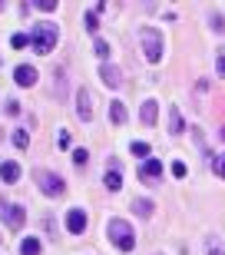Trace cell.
Returning a JSON list of instances; mask_svg holds the SVG:
<instances>
[{
    "label": "cell",
    "instance_id": "1",
    "mask_svg": "<svg viewBox=\"0 0 225 255\" xmlns=\"http://www.w3.org/2000/svg\"><path fill=\"white\" fill-rule=\"evenodd\" d=\"M56 37H60V30H56L53 23H37V27L30 30V47L43 57V53H50V50L56 47Z\"/></svg>",
    "mask_w": 225,
    "mask_h": 255
},
{
    "label": "cell",
    "instance_id": "2",
    "mask_svg": "<svg viewBox=\"0 0 225 255\" xmlns=\"http://www.w3.org/2000/svg\"><path fill=\"white\" fill-rule=\"evenodd\" d=\"M106 232H110L112 246L119 249V252H132V249H136V232H132L129 222H122V219H112Z\"/></svg>",
    "mask_w": 225,
    "mask_h": 255
},
{
    "label": "cell",
    "instance_id": "3",
    "mask_svg": "<svg viewBox=\"0 0 225 255\" xmlns=\"http://www.w3.org/2000/svg\"><path fill=\"white\" fill-rule=\"evenodd\" d=\"M37 176V186L43 189V196H50V199H60L66 192V182L56 176V172H50V169H37L33 172Z\"/></svg>",
    "mask_w": 225,
    "mask_h": 255
},
{
    "label": "cell",
    "instance_id": "4",
    "mask_svg": "<svg viewBox=\"0 0 225 255\" xmlns=\"http://www.w3.org/2000/svg\"><path fill=\"white\" fill-rule=\"evenodd\" d=\"M0 219L7 222V229H23V222H27V209L23 206H13V202H7V199H0Z\"/></svg>",
    "mask_w": 225,
    "mask_h": 255
},
{
    "label": "cell",
    "instance_id": "5",
    "mask_svg": "<svg viewBox=\"0 0 225 255\" xmlns=\"http://www.w3.org/2000/svg\"><path fill=\"white\" fill-rule=\"evenodd\" d=\"M139 40H142V50H146V60H149V63H159V60H162V40H159V33L146 27L139 33Z\"/></svg>",
    "mask_w": 225,
    "mask_h": 255
},
{
    "label": "cell",
    "instance_id": "6",
    "mask_svg": "<svg viewBox=\"0 0 225 255\" xmlns=\"http://www.w3.org/2000/svg\"><path fill=\"white\" fill-rule=\"evenodd\" d=\"M139 179L146 182V186H159V179H162V162L159 159H142V166H139Z\"/></svg>",
    "mask_w": 225,
    "mask_h": 255
},
{
    "label": "cell",
    "instance_id": "7",
    "mask_svg": "<svg viewBox=\"0 0 225 255\" xmlns=\"http://www.w3.org/2000/svg\"><path fill=\"white\" fill-rule=\"evenodd\" d=\"M100 80H103L110 90H119V86H122V73L112 63H103V66H100Z\"/></svg>",
    "mask_w": 225,
    "mask_h": 255
},
{
    "label": "cell",
    "instance_id": "8",
    "mask_svg": "<svg viewBox=\"0 0 225 255\" xmlns=\"http://www.w3.org/2000/svg\"><path fill=\"white\" fill-rule=\"evenodd\" d=\"M66 229H70L73 236L86 232V212L83 209H70V212H66Z\"/></svg>",
    "mask_w": 225,
    "mask_h": 255
},
{
    "label": "cell",
    "instance_id": "9",
    "mask_svg": "<svg viewBox=\"0 0 225 255\" xmlns=\"http://www.w3.org/2000/svg\"><path fill=\"white\" fill-rule=\"evenodd\" d=\"M76 113H80V120H93V103H90V90H83L80 86V93H76Z\"/></svg>",
    "mask_w": 225,
    "mask_h": 255
},
{
    "label": "cell",
    "instance_id": "10",
    "mask_svg": "<svg viewBox=\"0 0 225 255\" xmlns=\"http://www.w3.org/2000/svg\"><path fill=\"white\" fill-rule=\"evenodd\" d=\"M13 80H17V86H33V83H37V70L23 63V66L13 70Z\"/></svg>",
    "mask_w": 225,
    "mask_h": 255
},
{
    "label": "cell",
    "instance_id": "11",
    "mask_svg": "<svg viewBox=\"0 0 225 255\" xmlns=\"http://www.w3.org/2000/svg\"><path fill=\"white\" fill-rule=\"evenodd\" d=\"M106 189H110V192L122 189V176H119V162H116V159L110 162V172H106Z\"/></svg>",
    "mask_w": 225,
    "mask_h": 255
},
{
    "label": "cell",
    "instance_id": "12",
    "mask_svg": "<svg viewBox=\"0 0 225 255\" xmlns=\"http://www.w3.org/2000/svg\"><path fill=\"white\" fill-rule=\"evenodd\" d=\"M156 113H159V103H156V100H146V103H142V110H139V120L146 126H152V123H156Z\"/></svg>",
    "mask_w": 225,
    "mask_h": 255
},
{
    "label": "cell",
    "instance_id": "13",
    "mask_svg": "<svg viewBox=\"0 0 225 255\" xmlns=\"http://www.w3.org/2000/svg\"><path fill=\"white\" fill-rule=\"evenodd\" d=\"M0 179H3V182H17L20 179V166L13 159H7L3 166H0Z\"/></svg>",
    "mask_w": 225,
    "mask_h": 255
},
{
    "label": "cell",
    "instance_id": "14",
    "mask_svg": "<svg viewBox=\"0 0 225 255\" xmlns=\"http://www.w3.org/2000/svg\"><path fill=\"white\" fill-rule=\"evenodd\" d=\"M110 120H112L116 126H122V123H126V106H122L119 100H112V103H110Z\"/></svg>",
    "mask_w": 225,
    "mask_h": 255
},
{
    "label": "cell",
    "instance_id": "15",
    "mask_svg": "<svg viewBox=\"0 0 225 255\" xmlns=\"http://www.w3.org/2000/svg\"><path fill=\"white\" fill-rule=\"evenodd\" d=\"M132 212L139 219H149L152 216V199H136V202H132Z\"/></svg>",
    "mask_w": 225,
    "mask_h": 255
},
{
    "label": "cell",
    "instance_id": "16",
    "mask_svg": "<svg viewBox=\"0 0 225 255\" xmlns=\"http://www.w3.org/2000/svg\"><path fill=\"white\" fill-rule=\"evenodd\" d=\"M169 132H172V136H179V132H182V113H179L176 106L169 110Z\"/></svg>",
    "mask_w": 225,
    "mask_h": 255
},
{
    "label": "cell",
    "instance_id": "17",
    "mask_svg": "<svg viewBox=\"0 0 225 255\" xmlns=\"http://www.w3.org/2000/svg\"><path fill=\"white\" fill-rule=\"evenodd\" d=\"M20 255H40V239H23V242H20Z\"/></svg>",
    "mask_w": 225,
    "mask_h": 255
},
{
    "label": "cell",
    "instance_id": "18",
    "mask_svg": "<svg viewBox=\"0 0 225 255\" xmlns=\"http://www.w3.org/2000/svg\"><path fill=\"white\" fill-rule=\"evenodd\" d=\"M129 149H132V156H139V159H149V142L132 139V142H129Z\"/></svg>",
    "mask_w": 225,
    "mask_h": 255
},
{
    "label": "cell",
    "instance_id": "19",
    "mask_svg": "<svg viewBox=\"0 0 225 255\" xmlns=\"http://www.w3.org/2000/svg\"><path fill=\"white\" fill-rule=\"evenodd\" d=\"M23 7H33V10H56V0H30V3H23Z\"/></svg>",
    "mask_w": 225,
    "mask_h": 255
},
{
    "label": "cell",
    "instance_id": "20",
    "mask_svg": "<svg viewBox=\"0 0 225 255\" xmlns=\"http://www.w3.org/2000/svg\"><path fill=\"white\" fill-rule=\"evenodd\" d=\"M13 146H17V149H27V146H30L27 129H13Z\"/></svg>",
    "mask_w": 225,
    "mask_h": 255
},
{
    "label": "cell",
    "instance_id": "21",
    "mask_svg": "<svg viewBox=\"0 0 225 255\" xmlns=\"http://www.w3.org/2000/svg\"><path fill=\"white\" fill-rule=\"evenodd\" d=\"M93 47H96V57H100V60H110V47H106V43H103L100 37H96V43H93Z\"/></svg>",
    "mask_w": 225,
    "mask_h": 255
},
{
    "label": "cell",
    "instance_id": "22",
    "mask_svg": "<svg viewBox=\"0 0 225 255\" xmlns=\"http://www.w3.org/2000/svg\"><path fill=\"white\" fill-rule=\"evenodd\" d=\"M27 43H30V37H23V33H13V40H10V47H13V50H23Z\"/></svg>",
    "mask_w": 225,
    "mask_h": 255
},
{
    "label": "cell",
    "instance_id": "23",
    "mask_svg": "<svg viewBox=\"0 0 225 255\" xmlns=\"http://www.w3.org/2000/svg\"><path fill=\"white\" fill-rule=\"evenodd\" d=\"M73 162H76V166H86V162H90V152H86V149H76L73 152Z\"/></svg>",
    "mask_w": 225,
    "mask_h": 255
},
{
    "label": "cell",
    "instance_id": "24",
    "mask_svg": "<svg viewBox=\"0 0 225 255\" xmlns=\"http://www.w3.org/2000/svg\"><path fill=\"white\" fill-rule=\"evenodd\" d=\"M172 176L186 179V162H182V159H176V162H172Z\"/></svg>",
    "mask_w": 225,
    "mask_h": 255
},
{
    "label": "cell",
    "instance_id": "25",
    "mask_svg": "<svg viewBox=\"0 0 225 255\" xmlns=\"http://www.w3.org/2000/svg\"><path fill=\"white\" fill-rule=\"evenodd\" d=\"M56 146H60V149H70V132L66 129H60V142H56Z\"/></svg>",
    "mask_w": 225,
    "mask_h": 255
},
{
    "label": "cell",
    "instance_id": "26",
    "mask_svg": "<svg viewBox=\"0 0 225 255\" xmlns=\"http://www.w3.org/2000/svg\"><path fill=\"white\" fill-rule=\"evenodd\" d=\"M212 27H216V30H219V33H225V20H222V17H219V13H212Z\"/></svg>",
    "mask_w": 225,
    "mask_h": 255
},
{
    "label": "cell",
    "instance_id": "27",
    "mask_svg": "<svg viewBox=\"0 0 225 255\" xmlns=\"http://www.w3.org/2000/svg\"><path fill=\"white\" fill-rule=\"evenodd\" d=\"M216 70H219V76L225 80V53H219V60H216Z\"/></svg>",
    "mask_w": 225,
    "mask_h": 255
},
{
    "label": "cell",
    "instance_id": "28",
    "mask_svg": "<svg viewBox=\"0 0 225 255\" xmlns=\"http://www.w3.org/2000/svg\"><path fill=\"white\" fill-rule=\"evenodd\" d=\"M212 166H216V172L225 179V156H222V159H212Z\"/></svg>",
    "mask_w": 225,
    "mask_h": 255
},
{
    "label": "cell",
    "instance_id": "29",
    "mask_svg": "<svg viewBox=\"0 0 225 255\" xmlns=\"http://www.w3.org/2000/svg\"><path fill=\"white\" fill-rule=\"evenodd\" d=\"M86 30H90V33H96V13H86Z\"/></svg>",
    "mask_w": 225,
    "mask_h": 255
},
{
    "label": "cell",
    "instance_id": "30",
    "mask_svg": "<svg viewBox=\"0 0 225 255\" xmlns=\"http://www.w3.org/2000/svg\"><path fill=\"white\" fill-rule=\"evenodd\" d=\"M209 255H225V252H222V246H219V242H209Z\"/></svg>",
    "mask_w": 225,
    "mask_h": 255
},
{
    "label": "cell",
    "instance_id": "31",
    "mask_svg": "<svg viewBox=\"0 0 225 255\" xmlns=\"http://www.w3.org/2000/svg\"><path fill=\"white\" fill-rule=\"evenodd\" d=\"M219 136H222V142H225V129H222V132H219Z\"/></svg>",
    "mask_w": 225,
    "mask_h": 255
}]
</instances>
